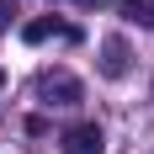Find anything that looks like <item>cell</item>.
<instances>
[{"label": "cell", "mask_w": 154, "mask_h": 154, "mask_svg": "<svg viewBox=\"0 0 154 154\" xmlns=\"http://www.w3.org/2000/svg\"><path fill=\"white\" fill-rule=\"evenodd\" d=\"M64 154H101L106 149V138H101V128L96 122H75V128H64Z\"/></svg>", "instance_id": "1"}, {"label": "cell", "mask_w": 154, "mask_h": 154, "mask_svg": "<svg viewBox=\"0 0 154 154\" xmlns=\"http://www.w3.org/2000/svg\"><path fill=\"white\" fill-rule=\"evenodd\" d=\"M48 37H69V43H75L80 32L64 27V21H53V16H43V21H27V27H21V43H48Z\"/></svg>", "instance_id": "2"}, {"label": "cell", "mask_w": 154, "mask_h": 154, "mask_svg": "<svg viewBox=\"0 0 154 154\" xmlns=\"http://www.w3.org/2000/svg\"><path fill=\"white\" fill-rule=\"evenodd\" d=\"M43 96H59V101H80V80H75V75H43Z\"/></svg>", "instance_id": "3"}, {"label": "cell", "mask_w": 154, "mask_h": 154, "mask_svg": "<svg viewBox=\"0 0 154 154\" xmlns=\"http://www.w3.org/2000/svg\"><path fill=\"white\" fill-rule=\"evenodd\" d=\"M101 69H106V75H122V69H128V48L117 43V37L101 43Z\"/></svg>", "instance_id": "4"}, {"label": "cell", "mask_w": 154, "mask_h": 154, "mask_svg": "<svg viewBox=\"0 0 154 154\" xmlns=\"http://www.w3.org/2000/svg\"><path fill=\"white\" fill-rule=\"evenodd\" d=\"M128 16H133V21H143V27H154V5H138V0H128Z\"/></svg>", "instance_id": "5"}, {"label": "cell", "mask_w": 154, "mask_h": 154, "mask_svg": "<svg viewBox=\"0 0 154 154\" xmlns=\"http://www.w3.org/2000/svg\"><path fill=\"white\" fill-rule=\"evenodd\" d=\"M11 16H16V0H0V32L11 27Z\"/></svg>", "instance_id": "6"}, {"label": "cell", "mask_w": 154, "mask_h": 154, "mask_svg": "<svg viewBox=\"0 0 154 154\" xmlns=\"http://www.w3.org/2000/svg\"><path fill=\"white\" fill-rule=\"evenodd\" d=\"M80 5H117V0H80Z\"/></svg>", "instance_id": "7"}]
</instances>
